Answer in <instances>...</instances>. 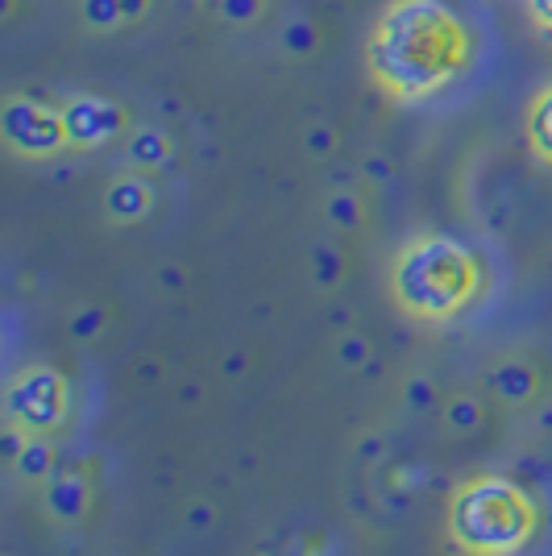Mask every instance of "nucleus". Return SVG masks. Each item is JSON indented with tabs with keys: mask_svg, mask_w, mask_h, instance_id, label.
Instances as JSON below:
<instances>
[{
	"mask_svg": "<svg viewBox=\"0 0 552 556\" xmlns=\"http://www.w3.org/2000/svg\"><path fill=\"white\" fill-rule=\"evenodd\" d=\"M366 59L394 100H424L465 67L469 34L444 0H391L374 22Z\"/></svg>",
	"mask_w": 552,
	"mask_h": 556,
	"instance_id": "nucleus-1",
	"label": "nucleus"
},
{
	"mask_svg": "<svg viewBox=\"0 0 552 556\" xmlns=\"http://www.w3.org/2000/svg\"><path fill=\"white\" fill-rule=\"evenodd\" d=\"M394 300L419 320H449L457 316L478 291V262L449 237H415L394 257Z\"/></svg>",
	"mask_w": 552,
	"mask_h": 556,
	"instance_id": "nucleus-2",
	"label": "nucleus"
},
{
	"mask_svg": "<svg viewBox=\"0 0 552 556\" xmlns=\"http://www.w3.org/2000/svg\"><path fill=\"white\" fill-rule=\"evenodd\" d=\"M536 510L528 494L503 478H478L457 490L449 510V532L465 553L474 556H511L531 540Z\"/></svg>",
	"mask_w": 552,
	"mask_h": 556,
	"instance_id": "nucleus-3",
	"label": "nucleus"
},
{
	"mask_svg": "<svg viewBox=\"0 0 552 556\" xmlns=\"http://www.w3.org/2000/svg\"><path fill=\"white\" fill-rule=\"evenodd\" d=\"M0 134L17 154H29V159H47V154H59L63 146H71L63 109H47L42 100H29V96L4 100Z\"/></svg>",
	"mask_w": 552,
	"mask_h": 556,
	"instance_id": "nucleus-4",
	"label": "nucleus"
},
{
	"mask_svg": "<svg viewBox=\"0 0 552 556\" xmlns=\"http://www.w3.org/2000/svg\"><path fill=\"white\" fill-rule=\"evenodd\" d=\"M9 419L29 432H47L63 419V382L54 370H29L9 387Z\"/></svg>",
	"mask_w": 552,
	"mask_h": 556,
	"instance_id": "nucleus-5",
	"label": "nucleus"
},
{
	"mask_svg": "<svg viewBox=\"0 0 552 556\" xmlns=\"http://www.w3.org/2000/svg\"><path fill=\"white\" fill-rule=\"evenodd\" d=\"M63 121H67L71 146H79V150L113 141L121 134V125H125L121 109H116L113 100H104V96H71L67 104H63Z\"/></svg>",
	"mask_w": 552,
	"mask_h": 556,
	"instance_id": "nucleus-6",
	"label": "nucleus"
},
{
	"mask_svg": "<svg viewBox=\"0 0 552 556\" xmlns=\"http://www.w3.org/2000/svg\"><path fill=\"white\" fill-rule=\"evenodd\" d=\"M47 510L63 523L84 519L88 510V482L79 473H50L47 478Z\"/></svg>",
	"mask_w": 552,
	"mask_h": 556,
	"instance_id": "nucleus-7",
	"label": "nucleus"
},
{
	"mask_svg": "<svg viewBox=\"0 0 552 556\" xmlns=\"http://www.w3.org/2000/svg\"><path fill=\"white\" fill-rule=\"evenodd\" d=\"M490 391L506 407H524L536 394V370H531L528 362H503V366L490 370Z\"/></svg>",
	"mask_w": 552,
	"mask_h": 556,
	"instance_id": "nucleus-8",
	"label": "nucleus"
},
{
	"mask_svg": "<svg viewBox=\"0 0 552 556\" xmlns=\"http://www.w3.org/2000/svg\"><path fill=\"white\" fill-rule=\"evenodd\" d=\"M104 208L113 220H138L150 212V187L146 179H134V175H125V179H116L109 187V195H104Z\"/></svg>",
	"mask_w": 552,
	"mask_h": 556,
	"instance_id": "nucleus-9",
	"label": "nucleus"
},
{
	"mask_svg": "<svg viewBox=\"0 0 552 556\" xmlns=\"http://www.w3.org/2000/svg\"><path fill=\"white\" fill-rule=\"evenodd\" d=\"M528 138H531V150L552 163V88L531 100V113H528Z\"/></svg>",
	"mask_w": 552,
	"mask_h": 556,
	"instance_id": "nucleus-10",
	"label": "nucleus"
},
{
	"mask_svg": "<svg viewBox=\"0 0 552 556\" xmlns=\"http://www.w3.org/2000/svg\"><path fill=\"white\" fill-rule=\"evenodd\" d=\"M13 469H17L22 478H29V482H47L50 473H54V448H50L42 437H29V444L17 453Z\"/></svg>",
	"mask_w": 552,
	"mask_h": 556,
	"instance_id": "nucleus-11",
	"label": "nucleus"
},
{
	"mask_svg": "<svg viewBox=\"0 0 552 556\" xmlns=\"http://www.w3.org/2000/svg\"><path fill=\"white\" fill-rule=\"evenodd\" d=\"M129 159L138 166H162L171 159V141L159 129H138L134 141H129Z\"/></svg>",
	"mask_w": 552,
	"mask_h": 556,
	"instance_id": "nucleus-12",
	"label": "nucleus"
},
{
	"mask_svg": "<svg viewBox=\"0 0 552 556\" xmlns=\"http://www.w3.org/2000/svg\"><path fill=\"white\" fill-rule=\"evenodd\" d=\"M84 22L92 29H113L116 22H125L121 0H84Z\"/></svg>",
	"mask_w": 552,
	"mask_h": 556,
	"instance_id": "nucleus-13",
	"label": "nucleus"
},
{
	"mask_svg": "<svg viewBox=\"0 0 552 556\" xmlns=\"http://www.w3.org/2000/svg\"><path fill=\"white\" fill-rule=\"evenodd\" d=\"M478 419H482V412H478L474 399H453V403H449V428H453V432L478 428Z\"/></svg>",
	"mask_w": 552,
	"mask_h": 556,
	"instance_id": "nucleus-14",
	"label": "nucleus"
},
{
	"mask_svg": "<svg viewBox=\"0 0 552 556\" xmlns=\"http://www.w3.org/2000/svg\"><path fill=\"white\" fill-rule=\"evenodd\" d=\"M328 220L341 225V229H353L357 225V200L353 195H333L328 200Z\"/></svg>",
	"mask_w": 552,
	"mask_h": 556,
	"instance_id": "nucleus-15",
	"label": "nucleus"
},
{
	"mask_svg": "<svg viewBox=\"0 0 552 556\" xmlns=\"http://www.w3.org/2000/svg\"><path fill=\"white\" fill-rule=\"evenodd\" d=\"M216 4H221V13H225V17H229V22H250L253 13H258V0H216Z\"/></svg>",
	"mask_w": 552,
	"mask_h": 556,
	"instance_id": "nucleus-16",
	"label": "nucleus"
},
{
	"mask_svg": "<svg viewBox=\"0 0 552 556\" xmlns=\"http://www.w3.org/2000/svg\"><path fill=\"white\" fill-rule=\"evenodd\" d=\"M312 42H316V38H312V25L308 22H291L287 25V47L291 50H312Z\"/></svg>",
	"mask_w": 552,
	"mask_h": 556,
	"instance_id": "nucleus-17",
	"label": "nucleus"
},
{
	"mask_svg": "<svg viewBox=\"0 0 552 556\" xmlns=\"http://www.w3.org/2000/svg\"><path fill=\"white\" fill-rule=\"evenodd\" d=\"M366 341H362V337H346V341H341V362H346V366H362V362H366Z\"/></svg>",
	"mask_w": 552,
	"mask_h": 556,
	"instance_id": "nucleus-18",
	"label": "nucleus"
},
{
	"mask_svg": "<svg viewBox=\"0 0 552 556\" xmlns=\"http://www.w3.org/2000/svg\"><path fill=\"white\" fill-rule=\"evenodd\" d=\"M104 325V316H100V312H96V307H88V312H84V316H79V320H75V337H92L96 328Z\"/></svg>",
	"mask_w": 552,
	"mask_h": 556,
	"instance_id": "nucleus-19",
	"label": "nucleus"
},
{
	"mask_svg": "<svg viewBox=\"0 0 552 556\" xmlns=\"http://www.w3.org/2000/svg\"><path fill=\"white\" fill-rule=\"evenodd\" d=\"M341 278V257L321 250V282H337Z\"/></svg>",
	"mask_w": 552,
	"mask_h": 556,
	"instance_id": "nucleus-20",
	"label": "nucleus"
},
{
	"mask_svg": "<svg viewBox=\"0 0 552 556\" xmlns=\"http://www.w3.org/2000/svg\"><path fill=\"white\" fill-rule=\"evenodd\" d=\"M528 9L544 29H552V0H528Z\"/></svg>",
	"mask_w": 552,
	"mask_h": 556,
	"instance_id": "nucleus-21",
	"label": "nucleus"
},
{
	"mask_svg": "<svg viewBox=\"0 0 552 556\" xmlns=\"http://www.w3.org/2000/svg\"><path fill=\"white\" fill-rule=\"evenodd\" d=\"M121 13H125V22H134L146 13V0H121Z\"/></svg>",
	"mask_w": 552,
	"mask_h": 556,
	"instance_id": "nucleus-22",
	"label": "nucleus"
},
{
	"mask_svg": "<svg viewBox=\"0 0 552 556\" xmlns=\"http://www.w3.org/2000/svg\"><path fill=\"white\" fill-rule=\"evenodd\" d=\"M312 150H328V138H324V129H316V138H312Z\"/></svg>",
	"mask_w": 552,
	"mask_h": 556,
	"instance_id": "nucleus-23",
	"label": "nucleus"
}]
</instances>
